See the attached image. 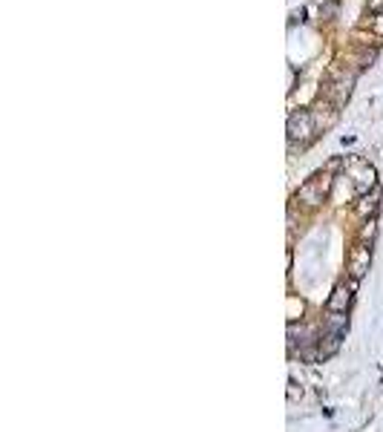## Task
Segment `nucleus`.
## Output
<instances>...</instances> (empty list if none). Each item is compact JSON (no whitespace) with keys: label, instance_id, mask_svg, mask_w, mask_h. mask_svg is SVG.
I'll list each match as a JSON object with an SVG mask.
<instances>
[{"label":"nucleus","instance_id":"8","mask_svg":"<svg viewBox=\"0 0 383 432\" xmlns=\"http://www.w3.org/2000/svg\"><path fill=\"white\" fill-rule=\"evenodd\" d=\"M378 207H380V187H375V190H369V193H363V196H358L355 214H358L360 219H375Z\"/></svg>","mask_w":383,"mask_h":432},{"label":"nucleus","instance_id":"1","mask_svg":"<svg viewBox=\"0 0 383 432\" xmlns=\"http://www.w3.org/2000/svg\"><path fill=\"white\" fill-rule=\"evenodd\" d=\"M320 136V130L314 124V115L312 110H294L288 115V150L297 153V150H305L308 144Z\"/></svg>","mask_w":383,"mask_h":432},{"label":"nucleus","instance_id":"11","mask_svg":"<svg viewBox=\"0 0 383 432\" xmlns=\"http://www.w3.org/2000/svg\"><path fill=\"white\" fill-rule=\"evenodd\" d=\"M369 6H372V12L378 14V12H383V0H369Z\"/></svg>","mask_w":383,"mask_h":432},{"label":"nucleus","instance_id":"3","mask_svg":"<svg viewBox=\"0 0 383 432\" xmlns=\"http://www.w3.org/2000/svg\"><path fill=\"white\" fill-rule=\"evenodd\" d=\"M355 291H358V280H340L337 286L332 288V294H329V303H326V308H329V315H349V308H351V303H355Z\"/></svg>","mask_w":383,"mask_h":432},{"label":"nucleus","instance_id":"5","mask_svg":"<svg viewBox=\"0 0 383 432\" xmlns=\"http://www.w3.org/2000/svg\"><path fill=\"white\" fill-rule=\"evenodd\" d=\"M369 268H372V248L366 245V242H358L355 248L349 251V260H346V274L351 280H363L366 274H369Z\"/></svg>","mask_w":383,"mask_h":432},{"label":"nucleus","instance_id":"4","mask_svg":"<svg viewBox=\"0 0 383 432\" xmlns=\"http://www.w3.org/2000/svg\"><path fill=\"white\" fill-rule=\"evenodd\" d=\"M351 84H355V72L334 69V76H332V81H329V87H326V95H323V98H329L334 107L340 110L343 104L349 101V95H351Z\"/></svg>","mask_w":383,"mask_h":432},{"label":"nucleus","instance_id":"10","mask_svg":"<svg viewBox=\"0 0 383 432\" xmlns=\"http://www.w3.org/2000/svg\"><path fill=\"white\" fill-rule=\"evenodd\" d=\"M375 234H378V222L375 219H366L363 222V228H360V242H366V240H375Z\"/></svg>","mask_w":383,"mask_h":432},{"label":"nucleus","instance_id":"2","mask_svg":"<svg viewBox=\"0 0 383 432\" xmlns=\"http://www.w3.org/2000/svg\"><path fill=\"white\" fill-rule=\"evenodd\" d=\"M332 173H317L312 176L308 182L300 185V190L294 193V205H300L303 211H317V207H323V202L329 199V190H332Z\"/></svg>","mask_w":383,"mask_h":432},{"label":"nucleus","instance_id":"7","mask_svg":"<svg viewBox=\"0 0 383 432\" xmlns=\"http://www.w3.org/2000/svg\"><path fill=\"white\" fill-rule=\"evenodd\" d=\"M312 115H314L317 130L323 133V130H329V127L337 124V115H340V110H337L329 98H320V101L314 104V107H312Z\"/></svg>","mask_w":383,"mask_h":432},{"label":"nucleus","instance_id":"6","mask_svg":"<svg viewBox=\"0 0 383 432\" xmlns=\"http://www.w3.org/2000/svg\"><path fill=\"white\" fill-rule=\"evenodd\" d=\"M349 176H351V185H355L358 196H363V193H369V190L378 187V173H375V168L369 165V161L355 159L349 165Z\"/></svg>","mask_w":383,"mask_h":432},{"label":"nucleus","instance_id":"9","mask_svg":"<svg viewBox=\"0 0 383 432\" xmlns=\"http://www.w3.org/2000/svg\"><path fill=\"white\" fill-rule=\"evenodd\" d=\"M366 26H369V32H372L375 38H383V12L372 14V18L366 21Z\"/></svg>","mask_w":383,"mask_h":432}]
</instances>
